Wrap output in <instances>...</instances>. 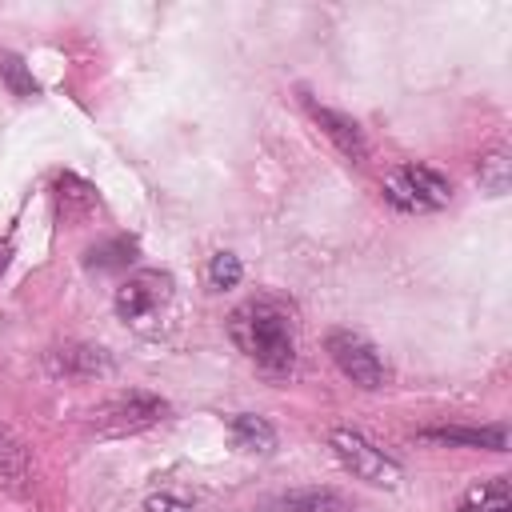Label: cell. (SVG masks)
Wrapping results in <instances>:
<instances>
[{"mask_svg":"<svg viewBox=\"0 0 512 512\" xmlns=\"http://www.w3.org/2000/svg\"><path fill=\"white\" fill-rule=\"evenodd\" d=\"M456 512H512V492H508V480H488V484L472 488Z\"/></svg>","mask_w":512,"mask_h":512,"instance_id":"13","label":"cell"},{"mask_svg":"<svg viewBox=\"0 0 512 512\" xmlns=\"http://www.w3.org/2000/svg\"><path fill=\"white\" fill-rule=\"evenodd\" d=\"M384 200L400 212H436L452 200V184L428 164H400L384 180Z\"/></svg>","mask_w":512,"mask_h":512,"instance_id":"2","label":"cell"},{"mask_svg":"<svg viewBox=\"0 0 512 512\" xmlns=\"http://www.w3.org/2000/svg\"><path fill=\"white\" fill-rule=\"evenodd\" d=\"M268 512H356V508L336 488H292L268 500Z\"/></svg>","mask_w":512,"mask_h":512,"instance_id":"9","label":"cell"},{"mask_svg":"<svg viewBox=\"0 0 512 512\" xmlns=\"http://www.w3.org/2000/svg\"><path fill=\"white\" fill-rule=\"evenodd\" d=\"M312 120L320 124V132L348 156V160H364L368 156V144H364V132H360V124L352 120V116H344V112H332V108H320V104H312Z\"/></svg>","mask_w":512,"mask_h":512,"instance_id":"10","label":"cell"},{"mask_svg":"<svg viewBox=\"0 0 512 512\" xmlns=\"http://www.w3.org/2000/svg\"><path fill=\"white\" fill-rule=\"evenodd\" d=\"M0 80H4L16 96H32V92H36V80H32L28 64H24L20 56H12V52H4V56H0Z\"/></svg>","mask_w":512,"mask_h":512,"instance_id":"16","label":"cell"},{"mask_svg":"<svg viewBox=\"0 0 512 512\" xmlns=\"http://www.w3.org/2000/svg\"><path fill=\"white\" fill-rule=\"evenodd\" d=\"M476 176H480V188H488L492 196H504V192H508V184H512V160H508V152H504V148L484 152V156H480Z\"/></svg>","mask_w":512,"mask_h":512,"instance_id":"15","label":"cell"},{"mask_svg":"<svg viewBox=\"0 0 512 512\" xmlns=\"http://www.w3.org/2000/svg\"><path fill=\"white\" fill-rule=\"evenodd\" d=\"M8 256H12V248H8V244H4V240H0V272H4V268H8Z\"/></svg>","mask_w":512,"mask_h":512,"instance_id":"19","label":"cell"},{"mask_svg":"<svg viewBox=\"0 0 512 512\" xmlns=\"http://www.w3.org/2000/svg\"><path fill=\"white\" fill-rule=\"evenodd\" d=\"M132 260H136V240L132 236H112V240H104V244H96L88 252V268H96V272L128 268Z\"/></svg>","mask_w":512,"mask_h":512,"instance_id":"14","label":"cell"},{"mask_svg":"<svg viewBox=\"0 0 512 512\" xmlns=\"http://www.w3.org/2000/svg\"><path fill=\"white\" fill-rule=\"evenodd\" d=\"M324 348H328L332 364H336L352 384H360V388H384L388 368H384L380 352H376L360 332H352V328H332L328 340H324Z\"/></svg>","mask_w":512,"mask_h":512,"instance_id":"6","label":"cell"},{"mask_svg":"<svg viewBox=\"0 0 512 512\" xmlns=\"http://www.w3.org/2000/svg\"><path fill=\"white\" fill-rule=\"evenodd\" d=\"M144 512H192V504L172 496V492H156V496L144 500Z\"/></svg>","mask_w":512,"mask_h":512,"instance_id":"18","label":"cell"},{"mask_svg":"<svg viewBox=\"0 0 512 512\" xmlns=\"http://www.w3.org/2000/svg\"><path fill=\"white\" fill-rule=\"evenodd\" d=\"M328 444H332L336 460H340L352 476H360V480H368V484H384V488H396V484H400V464H396L392 456H384L368 436H360V432H352V428H332Z\"/></svg>","mask_w":512,"mask_h":512,"instance_id":"4","label":"cell"},{"mask_svg":"<svg viewBox=\"0 0 512 512\" xmlns=\"http://www.w3.org/2000/svg\"><path fill=\"white\" fill-rule=\"evenodd\" d=\"M112 304H116V316H120L124 324L148 328V324L160 320V316L168 312V304H172V276H168V272H156V268L132 272V276L116 288Z\"/></svg>","mask_w":512,"mask_h":512,"instance_id":"3","label":"cell"},{"mask_svg":"<svg viewBox=\"0 0 512 512\" xmlns=\"http://www.w3.org/2000/svg\"><path fill=\"white\" fill-rule=\"evenodd\" d=\"M92 416H96L92 424H96L100 436H132V432H144V428L160 424L168 416V404L152 392H120L116 400L100 404Z\"/></svg>","mask_w":512,"mask_h":512,"instance_id":"5","label":"cell"},{"mask_svg":"<svg viewBox=\"0 0 512 512\" xmlns=\"http://www.w3.org/2000/svg\"><path fill=\"white\" fill-rule=\"evenodd\" d=\"M228 336L272 380L288 376L292 364H296V332H292V316H288V308L280 300L252 296L240 308H232Z\"/></svg>","mask_w":512,"mask_h":512,"instance_id":"1","label":"cell"},{"mask_svg":"<svg viewBox=\"0 0 512 512\" xmlns=\"http://www.w3.org/2000/svg\"><path fill=\"white\" fill-rule=\"evenodd\" d=\"M240 276H244V268H240V260H236L232 252H216V256L208 260V280H212V288H236Z\"/></svg>","mask_w":512,"mask_h":512,"instance_id":"17","label":"cell"},{"mask_svg":"<svg viewBox=\"0 0 512 512\" xmlns=\"http://www.w3.org/2000/svg\"><path fill=\"white\" fill-rule=\"evenodd\" d=\"M420 436H424V440H436V444H464V448H492V452H504V448H508V432H504V424H492V428H460V424H444V428H424Z\"/></svg>","mask_w":512,"mask_h":512,"instance_id":"11","label":"cell"},{"mask_svg":"<svg viewBox=\"0 0 512 512\" xmlns=\"http://www.w3.org/2000/svg\"><path fill=\"white\" fill-rule=\"evenodd\" d=\"M48 368L64 380H96V376H108L112 372V360L104 348H92V344H64V348H52L48 352Z\"/></svg>","mask_w":512,"mask_h":512,"instance_id":"7","label":"cell"},{"mask_svg":"<svg viewBox=\"0 0 512 512\" xmlns=\"http://www.w3.org/2000/svg\"><path fill=\"white\" fill-rule=\"evenodd\" d=\"M32 484V456H28V444L8 428L0 424V488L12 492V496H24Z\"/></svg>","mask_w":512,"mask_h":512,"instance_id":"8","label":"cell"},{"mask_svg":"<svg viewBox=\"0 0 512 512\" xmlns=\"http://www.w3.org/2000/svg\"><path fill=\"white\" fill-rule=\"evenodd\" d=\"M228 428H232L236 448H244V452H272V444H276V428H272L264 416L240 412V416H232Z\"/></svg>","mask_w":512,"mask_h":512,"instance_id":"12","label":"cell"}]
</instances>
